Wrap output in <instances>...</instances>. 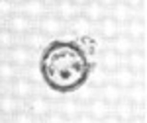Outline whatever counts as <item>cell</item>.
Here are the masks:
<instances>
[{"label":"cell","mask_w":147,"mask_h":123,"mask_svg":"<svg viewBox=\"0 0 147 123\" xmlns=\"http://www.w3.org/2000/svg\"><path fill=\"white\" fill-rule=\"evenodd\" d=\"M6 121H8V119H6V117H4V115L0 113V123H6Z\"/></svg>","instance_id":"e575fe53"},{"label":"cell","mask_w":147,"mask_h":123,"mask_svg":"<svg viewBox=\"0 0 147 123\" xmlns=\"http://www.w3.org/2000/svg\"><path fill=\"white\" fill-rule=\"evenodd\" d=\"M75 123H96V121L92 119V117L88 115V113H80L79 117L75 119Z\"/></svg>","instance_id":"f546056e"},{"label":"cell","mask_w":147,"mask_h":123,"mask_svg":"<svg viewBox=\"0 0 147 123\" xmlns=\"http://www.w3.org/2000/svg\"><path fill=\"white\" fill-rule=\"evenodd\" d=\"M100 94H102L100 100H104L108 106H110V104H118V102L122 100V88H118L114 82L102 84L100 86Z\"/></svg>","instance_id":"2e32d148"},{"label":"cell","mask_w":147,"mask_h":123,"mask_svg":"<svg viewBox=\"0 0 147 123\" xmlns=\"http://www.w3.org/2000/svg\"><path fill=\"white\" fill-rule=\"evenodd\" d=\"M112 74H114V84L118 88H129L136 84V74L127 67H118Z\"/></svg>","instance_id":"4fadbf2b"},{"label":"cell","mask_w":147,"mask_h":123,"mask_svg":"<svg viewBox=\"0 0 147 123\" xmlns=\"http://www.w3.org/2000/svg\"><path fill=\"white\" fill-rule=\"evenodd\" d=\"M47 43H49V39H47L43 33H39L37 29H32L30 33H26V35L20 37V45H24V47H26V49H30V51L43 49Z\"/></svg>","instance_id":"8fae6325"},{"label":"cell","mask_w":147,"mask_h":123,"mask_svg":"<svg viewBox=\"0 0 147 123\" xmlns=\"http://www.w3.org/2000/svg\"><path fill=\"white\" fill-rule=\"evenodd\" d=\"M100 65H102V68H104V70L114 72L116 68L120 67V55H118V53H114L112 49H108V51H104V53H102Z\"/></svg>","instance_id":"603a6c76"},{"label":"cell","mask_w":147,"mask_h":123,"mask_svg":"<svg viewBox=\"0 0 147 123\" xmlns=\"http://www.w3.org/2000/svg\"><path fill=\"white\" fill-rule=\"evenodd\" d=\"M90 25H92V23H88L82 16H77L71 23H67V27L71 29V33L77 35V37H80V39L90 35Z\"/></svg>","instance_id":"d6986e66"},{"label":"cell","mask_w":147,"mask_h":123,"mask_svg":"<svg viewBox=\"0 0 147 123\" xmlns=\"http://www.w3.org/2000/svg\"><path fill=\"white\" fill-rule=\"evenodd\" d=\"M125 100L129 102L131 106H143V102H145V88H143V84L129 86V92H127V98Z\"/></svg>","instance_id":"484cf974"},{"label":"cell","mask_w":147,"mask_h":123,"mask_svg":"<svg viewBox=\"0 0 147 123\" xmlns=\"http://www.w3.org/2000/svg\"><path fill=\"white\" fill-rule=\"evenodd\" d=\"M65 23L61 22L59 18H55L53 14H47V16H43L41 20H37L35 22V29L39 31V33H43L47 37V35H59L61 31H65Z\"/></svg>","instance_id":"52a82bcc"},{"label":"cell","mask_w":147,"mask_h":123,"mask_svg":"<svg viewBox=\"0 0 147 123\" xmlns=\"http://www.w3.org/2000/svg\"><path fill=\"white\" fill-rule=\"evenodd\" d=\"M143 67H145V55L141 51H131L127 55V68L134 74H137L139 70H143Z\"/></svg>","instance_id":"cb8c5ba5"},{"label":"cell","mask_w":147,"mask_h":123,"mask_svg":"<svg viewBox=\"0 0 147 123\" xmlns=\"http://www.w3.org/2000/svg\"><path fill=\"white\" fill-rule=\"evenodd\" d=\"M98 31H100V35L104 37V39L114 41V39L120 35V23L116 22L112 16H106L104 20L98 22Z\"/></svg>","instance_id":"7c38bea8"},{"label":"cell","mask_w":147,"mask_h":123,"mask_svg":"<svg viewBox=\"0 0 147 123\" xmlns=\"http://www.w3.org/2000/svg\"><path fill=\"white\" fill-rule=\"evenodd\" d=\"M134 16H136V12L131 10V4H125V2H118V4H114L112 18L118 23L129 22V20H134Z\"/></svg>","instance_id":"e0dca14e"},{"label":"cell","mask_w":147,"mask_h":123,"mask_svg":"<svg viewBox=\"0 0 147 123\" xmlns=\"http://www.w3.org/2000/svg\"><path fill=\"white\" fill-rule=\"evenodd\" d=\"M55 18H59L61 22L65 23H71L77 16H80V4H73V2H59L55 4Z\"/></svg>","instance_id":"30bf717a"},{"label":"cell","mask_w":147,"mask_h":123,"mask_svg":"<svg viewBox=\"0 0 147 123\" xmlns=\"http://www.w3.org/2000/svg\"><path fill=\"white\" fill-rule=\"evenodd\" d=\"M8 88H10L12 96H16L18 100H22V102H26L28 98H32L35 94V84L28 76H22V74L16 80H12L10 84H8Z\"/></svg>","instance_id":"5b68a950"},{"label":"cell","mask_w":147,"mask_h":123,"mask_svg":"<svg viewBox=\"0 0 147 123\" xmlns=\"http://www.w3.org/2000/svg\"><path fill=\"white\" fill-rule=\"evenodd\" d=\"M14 12H16V4H14V2L0 0V20H4V22H6Z\"/></svg>","instance_id":"83f0119b"},{"label":"cell","mask_w":147,"mask_h":123,"mask_svg":"<svg viewBox=\"0 0 147 123\" xmlns=\"http://www.w3.org/2000/svg\"><path fill=\"white\" fill-rule=\"evenodd\" d=\"M20 74H22V70H20L18 67H14V65L8 63L6 59L0 61V82H4V84L8 86L12 80H16Z\"/></svg>","instance_id":"ac0fdd59"},{"label":"cell","mask_w":147,"mask_h":123,"mask_svg":"<svg viewBox=\"0 0 147 123\" xmlns=\"http://www.w3.org/2000/svg\"><path fill=\"white\" fill-rule=\"evenodd\" d=\"M134 47H136V43H134V41H131L127 35H118V37L114 39L112 51L122 57V55H129V53L134 51Z\"/></svg>","instance_id":"ffe728a7"},{"label":"cell","mask_w":147,"mask_h":123,"mask_svg":"<svg viewBox=\"0 0 147 123\" xmlns=\"http://www.w3.org/2000/svg\"><path fill=\"white\" fill-rule=\"evenodd\" d=\"M20 43V37H16V35L12 33V31H8L4 25L0 27V51H10L12 47H16V45Z\"/></svg>","instance_id":"7402d4cb"},{"label":"cell","mask_w":147,"mask_h":123,"mask_svg":"<svg viewBox=\"0 0 147 123\" xmlns=\"http://www.w3.org/2000/svg\"><path fill=\"white\" fill-rule=\"evenodd\" d=\"M4 27H6L8 31H12L16 37H22V35L30 33L32 29H35V23L32 22V20H28L26 16H22V14H16V12H14L10 18L4 22Z\"/></svg>","instance_id":"3957f363"},{"label":"cell","mask_w":147,"mask_h":123,"mask_svg":"<svg viewBox=\"0 0 147 123\" xmlns=\"http://www.w3.org/2000/svg\"><path fill=\"white\" fill-rule=\"evenodd\" d=\"M41 121H43V123H69L67 119L61 115V113H59V112H53V110L47 113V115L43 117V119H41Z\"/></svg>","instance_id":"f1b7e54d"},{"label":"cell","mask_w":147,"mask_h":123,"mask_svg":"<svg viewBox=\"0 0 147 123\" xmlns=\"http://www.w3.org/2000/svg\"><path fill=\"white\" fill-rule=\"evenodd\" d=\"M57 112L61 113L67 121H71V119H77L80 115V104L79 102H63L61 106H59V110Z\"/></svg>","instance_id":"44dd1931"},{"label":"cell","mask_w":147,"mask_h":123,"mask_svg":"<svg viewBox=\"0 0 147 123\" xmlns=\"http://www.w3.org/2000/svg\"><path fill=\"white\" fill-rule=\"evenodd\" d=\"M24 110L28 113H32L35 119H43L47 113L51 112V102L47 100V98H41V96H37L34 94L32 98H28V100L24 102Z\"/></svg>","instance_id":"8992f818"},{"label":"cell","mask_w":147,"mask_h":123,"mask_svg":"<svg viewBox=\"0 0 147 123\" xmlns=\"http://www.w3.org/2000/svg\"><path fill=\"white\" fill-rule=\"evenodd\" d=\"M80 16L88 23H98L106 18V8L100 2H86V4H80Z\"/></svg>","instance_id":"ba28073f"},{"label":"cell","mask_w":147,"mask_h":123,"mask_svg":"<svg viewBox=\"0 0 147 123\" xmlns=\"http://www.w3.org/2000/svg\"><path fill=\"white\" fill-rule=\"evenodd\" d=\"M116 108H114V115L120 119V121H129L131 117H136V106H131L129 102L125 100V98H122V100L118 102V104H114Z\"/></svg>","instance_id":"9a60e30c"},{"label":"cell","mask_w":147,"mask_h":123,"mask_svg":"<svg viewBox=\"0 0 147 123\" xmlns=\"http://www.w3.org/2000/svg\"><path fill=\"white\" fill-rule=\"evenodd\" d=\"M110 113V106L100 98H92L88 104V115H90L94 121H102L106 115Z\"/></svg>","instance_id":"5bb4252c"},{"label":"cell","mask_w":147,"mask_h":123,"mask_svg":"<svg viewBox=\"0 0 147 123\" xmlns=\"http://www.w3.org/2000/svg\"><path fill=\"white\" fill-rule=\"evenodd\" d=\"M34 51H30V49H26L24 45H16V47H12L10 51H6V61L12 63L14 67H18L20 70H24L26 67H30V63L34 61Z\"/></svg>","instance_id":"277c9868"},{"label":"cell","mask_w":147,"mask_h":123,"mask_svg":"<svg viewBox=\"0 0 147 123\" xmlns=\"http://www.w3.org/2000/svg\"><path fill=\"white\" fill-rule=\"evenodd\" d=\"M8 121H10V123H37V119H35L32 113H28L26 110H22V112L14 113Z\"/></svg>","instance_id":"4316f807"},{"label":"cell","mask_w":147,"mask_h":123,"mask_svg":"<svg viewBox=\"0 0 147 123\" xmlns=\"http://www.w3.org/2000/svg\"><path fill=\"white\" fill-rule=\"evenodd\" d=\"M102 121H104V123H122V121H120V119H118V117H116L112 112L108 113V115H106V117H104Z\"/></svg>","instance_id":"4dcf8cb0"},{"label":"cell","mask_w":147,"mask_h":123,"mask_svg":"<svg viewBox=\"0 0 147 123\" xmlns=\"http://www.w3.org/2000/svg\"><path fill=\"white\" fill-rule=\"evenodd\" d=\"M4 59H6V53H4V51H0V61H4Z\"/></svg>","instance_id":"836d02e7"},{"label":"cell","mask_w":147,"mask_h":123,"mask_svg":"<svg viewBox=\"0 0 147 123\" xmlns=\"http://www.w3.org/2000/svg\"><path fill=\"white\" fill-rule=\"evenodd\" d=\"M24 110V102L18 100L16 96H12L10 92H4L2 96H0V113L6 117V119H10L14 113L22 112Z\"/></svg>","instance_id":"9c48e42d"},{"label":"cell","mask_w":147,"mask_h":123,"mask_svg":"<svg viewBox=\"0 0 147 123\" xmlns=\"http://www.w3.org/2000/svg\"><path fill=\"white\" fill-rule=\"evenodd\" d=\"M16 14H22L35 23L51 12H49V4H43V2H22V4H16Z\"/></svg>","instance_id":"7a4b0ae2"},{"label":"cell","mask_w":147,"mask_h":123,"mask_svg":"<svg viewBox=\"0 0 147 123\" xmlns=\"http://www.w3.org/2000/svg\"><path fill=\"white\" fill-rule=\"evenodd\" d=\"M127 123H145V121H143V117H131Z\"/></svg>","instance_id":"1f68e13d"},{"label":"cell","mask_w":147,"mask_h":123,"mask_svg":"<svg viewBox=\"0 0 147 123\" xmlns=\"http://www.w3.org/2000/svg\"><path fill=\"white\" fill-rule=\"evenodd\" d=\"M6 88H8V86H6V84H4V82H0V96H2V94H4V92H6Z\"/></svg>","instance_id":"d6a6232c"},{"label":"cell","mask_w":147,"mask_h":123,"mask_svg":"<svg viewBox=\"0 0 147 123\" xmlns=\"http://www.w3.org/2000/svg\"><path fill=\"white\" fill-rule=\"evenodd\" d=\"M39 76L57 94L79 92L92 74V61L86 49L75 39H53L41 49Z\"/></svg>","instance_id":"6da1fadb"},{"label":"cell","mask_w":147,"mask_h":123,"mask_svg":"<svg viewBox=\"0 0 147 123\" xmlns=\"http://www.w3.org/2000/svg\"><path fill=\"white\" fill-rule=\"evenodd\" d=\"M145 33V23L141 22V20H129L127 22V37L136 43L139 37H143Z\"/></svg>","instance_id":"d4e9b609"}]
</instances>
